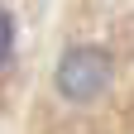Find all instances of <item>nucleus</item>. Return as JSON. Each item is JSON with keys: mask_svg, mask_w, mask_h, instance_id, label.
I'll return each instance as SVG.
<instances>
[{"mask_svg": "<svg viewBox=\"0 0 134 134\" xmlns=\"http://www.w3.org/2000/svg\"><path fill=\"white\" fill-rule=\"evenodd\" d=\"M105 81H110V58L100 48H72L58 62V91L67 100H91L105 91Z\"/></svg>", "mask_w": 134, "mask_h": 134, "instance_id": "nucleus-1", "label": "nucleus"}, {"mask_svg": "<svg viewBox=\"0 0 134 134\" xmlns=\"http://www.w3.org/2000/svg\"><path fill=\"white\" fill-rule=\"evenodd\" d=\"M10 43H14V29H10V14L0 10V62L10 58Z\"/></svg>", "mask_w": 134, "mask_h": 134, "instance_id": "nucleus-2", "label": "nucleus"}]
</instances>
